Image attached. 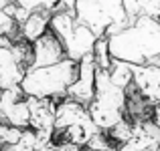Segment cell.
Instances as JSON below:
<instances>
[{
	"label": "cell",
	"instance_id": "6da1fadb",
	"mask_svg": "<svg viewBox=\"0 0 160 151\" xmlns=\"http://www.w3.org/2000/svg\"><path fill=\"white\" fill-rule=\"evenodd\" d=\"M109 53L130 65L160 61V18L140 14L116 34L108 36Z\"/></svg>",
	"mask_w": 160,
	"mask_h": 151
},
{
	"label": "cell",
	"instance_id": "7a4b0ae2",
	"mask_svg": "<svg viewBox=\"0 0 160 151\" xmlns=\"http://www.w3.org/2000/svg\"><path fill=\"white\" fill-rule=\"evenodd\" d=\"M79 61L63 58L49 66H35L24 73L20 81V89L27 97H49L63 99L69 85L77 79Z\"/></svg>",
	"mask_w": 160,
	"mask_h": 151
},
{
	"label": "cell",
	"instance_id": "3957f363",
	"mask_svg": "<svg viewBox=\"0 0 160 151\" xmlns=\"http://www.w3.org/2000/svg\"><path fill=\"white\" fill-rule=\"evenodd\" d=\"M73 12L75 20L85 24L95 36H112L132 22L122 0H75Z\"/></svg>",
	"mask_w": 160,
	"mask_h": 151
},
{
	"label": "cell",
	"instance_id": "277c9868",
	"mask_svg": "<svg viewBox=\"0 0 160 151\" xmlns=\"http://www.w3.org/2000/svg\"><path fill=\"white\" fill-rule=\"evenodd\" d=\"M89 117L102 131L126 117V89L113 85L109 79V71L95 66V93L87 105Z\"/></svg>",
	"mask_w": 160,
	"mask_h": 151
},
{
	"label": "cell",
	"instance_id": "5b68a950",
	"mask_svg": "<svg viewBox=\"0 0 160 151\" xmlns=\"http://www.w3.org/2000/svg\"><path fill=\"white\" fill-rule=\"evenodd\" d=\"M95 93V62L91 54H85V57L79 61V73L77 79L69 85L65 97H71L75 101H79L81 105H89V101L93 99Z\"/></svg>",
	"mask_w": 160,
	"mask_h": 151
},
{
	"label": "cell",
	"instance_id": "8992f818",
	"mask_svg": "<svg viewBox=\"0 0 160 151\" xmlns=\"http://www.w3.org/2000/svg\"><path fill=\"white\" fill-rule=\"evenodd\" d=\"M31 44H32V65H31V69H35V66H49V65H55V62L67 58L63 43L51 30L41 34L39 39L32 40Z\"/></svg>",
	"mask_w": 160,
	"mask_h": 151
},
{
	"label": "cell",
	"instance_id": "52a82bcc",
	"mask_svg": "<svg viewBox=\"0 0 160 151\" xmlns=\"http://www.w3.org/2000/svg\"><path fill=\"white\" fill-rule=\"evenodd\" d=\"M132 83L150 103L160 99V61L132 65Z\"/></svg>",
	"mask_w": 160,
	"mask_h": 151
},
{
	"label": "cell",
	"instance_id": "ba28073f",
	"mask_svg": "<svg viewBox=\"0 0 160 151\" xmlns=\"http://www.w3.org/2000/svg\"><path fill=\"white\" fill-rule=\"evenodd\" d=\"M27 97V95H24ZM59 99L49 97H27L28 103V127L31 129H53L55 125V107Z\"/></svg>",
	"mask_w": 160,
	"mask_h": 151
},
{
	"label": "cell",
	"instance_id": "9c48e42d",
	"mask_svg": "<svg viewBox=\"0 0 160 151\" xmlns=\"http://www.w3.org/2000/svg\"><path fill=\"white\" fill-rule=\"evenodd\" d=\"M95 39L98 36L81 22H75V28L73 32L69 34V39L63 43L65 47V53H67V58H73V61H81L85 54H91L93 50V44H95Z\"/></svg>",
	"mask_w": 160,
	"mask_h": 151
},
{
	"label": "cell",
	"instance_id": "30bf717a",
	"mask_svg": "<svg viewBox=\"0 0 160 151\" xmlns=\"http://www.w3.org/2000/svg\"><path fill=\"white\" fill-rule=\"evenodd\" d=\"M89 117L85 105H81L79 101L71 99V97H63L57 101V107H55V131H61V129L69 127V125L77 123V121Z\"/></svg>",
	"mask_w": 160,
	"mask_h": 151
},
{
	"label": "cell",
	"instance_id": "8fae6325",
	"mask_svg": "<svg viewBox=\"0 0 160 151\" xmlns=\"http://www.w3.org/2000/svg\"><path fill=\"white\" fill-rule=\"evenodd\" d=\"M24 73L27 69L14 58L10 47H0V91L20 85Z\"/></svg>",
	"mask_w": 160,
	"mask_h": 151
},
{
	"label": "cell",
	"instance_id": "7c38bea8",
	"mask_svg": "<svg viewBox=\"0 0 160 151\" xmlns=\"http://www.w3.org/2000/svg\"><path fill=\"white\" fill-rule=\"evenodd\" d=\"M95 131H99V127L93 123L91 117H85V119L77 121V123L69 125V127L61 129V131H55L53 129V135H55V143L59 141H69V143H75L79 147H85L89 137L93 135Z\"/></svg>",
	"mask_w": 160,
	"mask_h": 151
},
{
	"label": "cell",
	"instance_id": "4fadbf2b",
	"mask_svg": "<svg viewBox=\"0 0 160 151\" xmlns=\"http://www.w3.org/2000/svg\"><path fill=\"white\" fill-rule=\"evenodd\" d=\"M49 18H51V12L49 10H32L28 12V16L24 18V22L18 26V32L24 40L32 43L37 40L41 34L49 30Z\"/></svg>",
	"mask_w": 160,
	"mask_h": 151
},
{
	"label": "cell",
	"instance_id": "5bb4252c",
	"mask_svg": "<svg viewBox=\"0 0 160 151\" xmlns=\"http://www.w3.org/2000/svg\"><path fill=\"white\" fill-rule=\"evenodd\" d=\"M91 57H93V62H95L98 69L109 71V66H112V62H113V57H112V53H109V44H108V36L106 34L95 39Z\"/></svg>",
	"mask_w": 160,
	"mask_h": 151
},
{
	"label": "cell",
	"instance_id": "9a60e30c",
	"mask_svg": "<svg viewBox=\"0 0 160 151\" xmlns=\"http://www.w3.org/2000/svg\"><path fill=\"white\" fill-rule=\"evenodd\" d=\"M109 79H112L113 85L126 89V87L132 83V65L126 62V61H118V58H113L112 66H109Z\"/></svg>",
	"mask_w": 160,
	"mask_h": 151
},
{
	"label": "cell",
	"instance_id": "2e32d148",
	"mask_svg": "<svg viewBox=\"0 0 160 151\" xmlns=\"http://www.w3.org/2000/svg\"><path fill=\"white\" fill-rule=\"evenodd\" d=\"M132 129H134V121H130L128 117H124V119H120L113 127L108 129V137L109 141H112L113 145H120L124 143V141H128L130 137H132Z\"/></svg>",
	"mask_w": 160,
	"mask_h": 151
},
{
	"label": "cell",
	"instance_id": "e0dca14e",
	"mask_svg": "<svg viewBox=\"0 0 160 151\" xmlns=\"http://www.w3.org/2000/svg\"><path fill=\"white\" fill-rule=\"evenodd\" d=\"M12 0H0V36H10V39H20V32H18V24L12 16H8L4 12V8L10 4Z\"/></svg>",
	"mask_w": 160,
	"mask_h": 151
},
{
	"label": "cell",
	"instance_id": "ac0fdd59",
	"mask_svg": "<svg viewBox=\"0 0 160 151\" xmlns=\"http://www.w3.org/2000/svg\"><path fill=\"white\" fill-rule=\"evenodd\" d=\"M53 129H37L35 131V151H55Z\"/></svg>",
	"mask_w": 160,
	"mask_h": 151
},
{
	"label": "cell",
	"instance_id": "d6986e66",
	"mask_svg": "<svg viewBox=\"0 0 160 151\" xmlns=\"http://www.w3.org/2000/svg\"><path fill=\"white\" fill-rule=\"evenodd\" d=\"M14 2L18 4V6L27 8L28 12H32V10H49V12H53V10L59 8L61 0H14Z\"/></svg>",
	"mask_w": 160,
	"mask_h": 151
},
{
	"label": "cell",
	"instance_id": "ffe728a7",
	"mask_svg": "<svg viewBox=\"0 0 160 151\" xmlns=\"http://www.w3.org/2000/svg\"><path fill=\"white\" fill-rule=\"evenodd\" d=\"M20 135H22V129L14 127V125H8L0 121V147L2 145H14L20 141Z\"/></svg>",
	"mask_w": 160,
	"mask_h": 151
},
{
	"label": "cell",
	"instance_id": "44dd1931",
	"mask_svg": "<svg viewBox=\"0 0 160 151\" xmlns=\"http://www.w3.org/2000/svg\"><path fill=\"white\" fill-rule=\"evenodd\" d=\"M85 147H89V149H93V151H109V149H113L116 145L109 141V137H108V133L106 131H95L93 135L89 137V141H87V145Z\"/></svg>",
	"mask_w": 160,
	"mask_h": 151
},
{
	"label": "cell",
	"instance_id": "7402d4cb",
	"mask_svg": "<svg viewBox=\"0 0 160 151\" xmlns=\"http://www.w3.org/2000/svg\"><path fill=\"white\" fill-rule=\"evenodd\" d=\"M122 4H124L126 14L130 16V20H134L136 16H140L144 12V8L150 4V0H122Z\"/></svg>",
	"mask_w": 160,
	"mask_h": 151
},
{
	"label": "cell",
	"instance_id": "603a6c76",
	"mask_svg": "<svg viewBox=\"0 0 160 151\" xmlns=\"http://www.w3.org/2000/svg\"><path fill=\"white\" fill-rule=\"evenodd\" d=\"M142 14H148L152 18H160V0H150V4L144 8Z\"/></svg>",
	"mask_w": 160,
	"mask_h": 151
},
{
	"label": "cell",
	"instance_id": "cb8c5ba5",
	"mask_svg": "<svg viewBox=\"0 0 160 151\" xmlns=\"http://www.w3.org/2000/svg\"><path fill=\"white\" fill-rule=\"evenodd\" d=\"M116 151H148V149L140 147V145H138V143H134L132 139H128V141H124V143L116 145Z\"/></svg>",
	"mask_w": 160,
	"mask_h": 151
},
{
	"label": "cell",
	"instance_id": "d4e9b609",
	"mask_svg": "<svg viewBox=\"0 0 160 151\" xmlns=\"http://www.w3.org/2000/svg\"><path fill=\"white\" fill-rule=\"evenodd\" d=\"M55 151H81V147L75 143H69V141H59L55 145Z\"/></svg>",
	"mask_w": 160,
	"mask_h": 151
},
{
	"label": "cell",
	"instance_id": "484cf974",
	"mask_svg": "<svg viewBox=\"0 0 160 151\" xmlns=\"http://www.w3.org/2000/svg\"><path fill=\"white\" fill-rule=\"evenodd\" d=\"M152 119L160 125V99L154 103V107H152Z\"/></svg>",
	"mask_w": 160,
	"mask_h": 151
},
{
	"label": "cell",
	"instance_id": "4316f807",
	"mask_svg": "<svg viewBox=\"0 0 160 151\" xmlns=\"http://www.w3.org/2000/svg\"><path fill=\"white\" fill-rule=\"evenodd\" d=\"M73 4H75V0H61L59 8H67V10H73Z\"/></svg>",
	"mask_w": 160,
	"mask_h": 151
},
{
	"label": "cell",
	"instance_id": "83f0119b",
	"mask_svg": "<svg viewBox=\"0 0 160 151\" xmlns=\"http://www.w3.org/2000/svg\"><path fill=\"white\" fill-rule=\"evenodd\" d=\"M81 151H93V149H89V147H81Z\"/></svg>",
	"mask_w": 160,
	"mask_h": 151
},
{
	"label": "cell",
	"instance_id": "f1b7e54d",
	"mask_svg": "<svg viewBox=\"0 0 160 151\" xmlns=\"http://www.w3.org/2000/svg\"><path fill=\"white\" fill-rule=\"evenodd\" d=\"M156 151H160V145H158V149H156Z\"/></svg>",
	"mask_w": 160,
	"mask_h": 151
}]
</instances>
